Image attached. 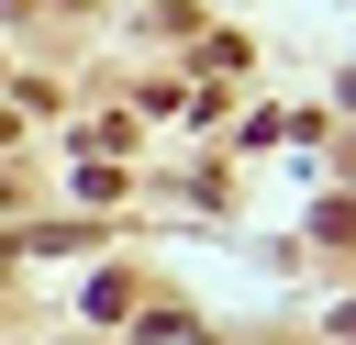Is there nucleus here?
Returning a JSON list of instances; mask_svg holds the SVG:
<instances>
[]
</instances>
